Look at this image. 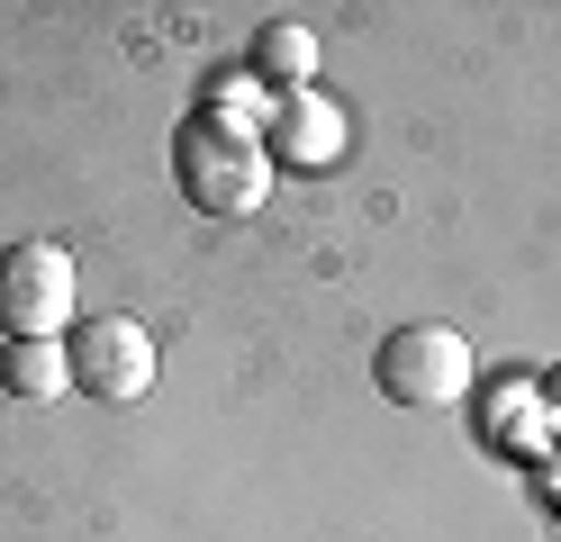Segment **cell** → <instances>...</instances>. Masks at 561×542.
Listing matches in <instances>:
<instances>
[{
  "mask_svg": "<svg viewBox=\"0 0 561 542\" xmlns=\"http://www.w3.org/2000/svg\"><path fill=\"white\" fill-rule=\"evenodd\" d=\"M172 172H182V199H191L199 217H254V208L272 199V154H263V136L208 118V108L182 127Z\"/></svg>",
  "mask_w": 561,
  "mask_h": 542,
  "instance_id": "1",
  "label": "cell"
},
{
  "mask_svg": "<svg viewBox=\"0 0 561 542\" xmlns=\"http://www.w3.org/2000/svg\"><path fill=\"white\" fill-rule=\"evenodd\" d=\"M371 380H380V397H390V407H453V397H471L480 361H471V335H462V325L416 316V325H399V335L380 344Z\"/></svg>",
  "mask_w": 561,
  "mask_h": 542,
  "instance_id": "2",
  "label": "cell"
},
{
  "mask_svg": "<svg viewBox=\"0 0 561 542\" xmlns=\"http://www.w3.org/2000/svg\"><path fill=\"white\" fill-rule=\"evenodd\" d=\"M73 316V253L46 235H19L0 253V335L10 344H64Z\"/></svg>",
  "mask_w": 561,
  "mask_h": 542,
  "instance_id": "3",
  "label": "cell"
},
{
  "mask_svg": "<svg viewBox=\"0 0 561 542\" xmlns=\"http://www.w3.org/2000/svg\"><path fill=\"white\" fill-rule=\"evenodd\" d=\"M64 361H73V389L110 397V407L154 389V335L136 316H82L73 335H64Z\"/></svg>",
  "mask_w": 561,
  "mask_h": 542,
  "instance_id": "4",
  "label": "cell"
},
{
  "mask_svg": "<svg viewBox=\"0 0 561 542\" xmlns=\"http://www.w3.org/2000/svg\"><path fill=\"white\" fill-rule=\"evenodd\" d=\"M344 145H354V127H344V108L327 91H290V100L272 108V127H263V154L280 172H335Z\"/></svg>",
  "mask_w": 561,
  "mask_h": 542,
  "instance_id": "5",
  "label": "cell"
},
{
  "mask_svg": "<svg viewBox=\"0 0 561 542\" xmlns=\"http://www.w3.org/2000/svg\"><path fill=\"white\" fill-rule=\"evenodd\" d=\"M480 443L489 452H516V461H552L561 434H552V407H543V380H499L480 397Z\"/></svg>",
  "mask_w": 561,
  "mask_h": 542,
  "instance_id": "6",
  "label": "cell"
},
{
  "mask_svg": "<svg viewBox=\"0 0 561 542\" xmlns=\"http://www.w3.org/2000/svg\"><path fill=\"white\" fill-rule=\"evenodd\" d=\"M254 72L280 82V100L308 91V72H318V36H308V27H263L254 36Z\"/></svg>",
  "mask_w": 561,
  "mask_h": 542,
  "instance_id": "7",
  "label": "cell"
},
{
  "mask_svg": "<svg viewBox=\"0 0 561 542\" xmlns=\"http://www.w3.org/2000/svg\"><path fill=\"white\" fill-rule=\"evenodd\" d=\"M0 380H10V397H64L73 389V361H64V344H10L0 353Z\"/></svg>",
  "mask_w": 561,
  "mask_h": 542,
  "instance_id": "8",
  "label": "cell"
},
{
  "mask_svg": "<svg viewBox=\"0 0 561 542\" xmlns=\"http://www.w3.org/2000/svg\"><path fill=\"white\" fill-rule=\"evenodd\" d=\"M272 108H280V91H263L254 72H218V100H208V118H227V127H244V136H263V127H272Z\"/></svg>",
  "mask_w": 561,
  "mask_h": 542,
  "instance_id": "9",
  "label": "cell"
},
{
  "mask_svg": "<svg viewBox=\"0 0 561 542\" xmlns=\"http://www.w3.org/2000/svg\"><path fill=\"white\" fill-rule=\"evenodd\" d=\"M535 488H543V506H552V516H561V452H552V461L535 470Z\"/></svg>",
  "mask_w": 561,
  "mask_h": 542,
  "instance_id": "10",
  "label": "cell"
},
{
  "mask_svg": "<svg viewBox=\"0 0 561 542\" xmlns=\"http://www.w3.org/2000/svg\"><path fill=\"white\" fill-rule=\"evenodd\" d=\"M543 407H552V434H561V371L543 380Z\"/></svg>",
  "mask_w": 561,
  "mask_h": 542,
  "instance_id": "11",
  "label": "cell"
}]
</instances>
